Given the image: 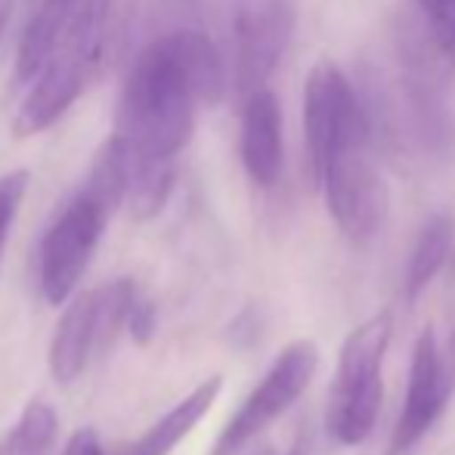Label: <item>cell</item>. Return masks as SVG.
Returning a JSON list of instances; mask_svg holds the SVG:
<instances>
[{
  "instance_id": "obj_16",
  "label": "cell",
  "mask_w": 455,
  "mask_h": 455,
  "mask_svg": "<svg viewBox=\"0 0 455 455\" xmlns=\"http://www.w3.org/2000/svg\"><path fill=\"white\" fill-rule=\"evenodd\" d=\"M177 180V168L164 162H137L133 158V180H131V214L137 220H152L164 211Z\"/></svg>"
},
{
  "instance_id": "obj_21",
  "label": "cell",
  "mask_w": 455,
  "mask_h": 455,
  "mask_svg": "<svg viewBox=\"0 0 455 455\" xmlns=\"http://www.w3.org/2000/svg\"><path fill=\"white\" fill-rule=\"evenodd\" d=\"M12 10H16V0H0V37H4L6 25H10Z\"/></svg>"
},
{
  "instance_id": "obj_17",
  "label": "cell",
  "mask_w": 455,
  "mask_h": 455,
  "mask_svg": "<svg viewBox=\"0 0 455 455\" xmlns=\"http://www.w3.org/2000/svg\"><path fill=\"white\" fill-rule=\"evenodd\" d=\"M412 6L427 22L440 47L455 56V0H412Z\"/></svg>"
},
{
  "instance_id": "obj_15",
  "label": "cell",
  "mask_w": 455,
  "mask_h": 455,
  "mask_svg": "<svg viewBox=\"0 0 455 455\" xmlns=\"http://www.w3.org/2000/svg\"><path fill=\"white\" fill-rule=\"evenodd\" d=\"M60 434V415L50 403L31 400L12 431L0 443V455H50Z\"/></svg>"
},
{
  "instance_id": "obj_20",
  "label": "cell",
  "mask_w": 455,
  "mask_h": 455,
  "mask_svg": "<svg viewBox=\"0 0 455 455\" xmlns=\"http://www.w3.org/2000/svg\"><path fill=\"white\" fill-rule=\"evenodd\" d=\"M62 455H106V452H102V440L93 427H78V431L68 437V446Z\"/></svg>"
},
{
  "instance_id": "obj_18",
  "label": "cell",
  "mask_w": 455,
  "mask_h": 455,
  "mask_svg": "<svg viewBox=\"0 0 455 455\" xmlns=\"http://www.w3.org/2000/svg\"><path fill=\"white\" fill-rule=\"evenodd\" d=\"M31 174L28 171H10V174H0V245L6 239V229H10L12 217H16L19 204L25 198Z\"/></svg>"
},
{
  "instance_id": "obj_4",
  "label": "cell",
  "mask_w": 455,
  "mask_h": 455,
  "mask_svg": "<svg viewBox=\"0 0 455 455\" xmlns=\"http://www.w3.org/2000/svg\"><path fill=\"white\" fill-rule=\"evenodd\" d=\"M112 214L115 211H108L81 186L62 204V211L44 233L41 258H37V285L47 304L60 307L75 298Z\"/></svg>"
},
{
  "instance_id": "obj_9",
  "label": "cell",
  "mask_w": 455,
  "mask_h": 455,
  "mask_svg": "<svg viewBox=\"0 0 455 455\" xmlns=\"http://www.w3.org/2000/svg\"><path fill=\"white\" fill-rule=\"evenodd\" d=\"M91 78L93 72L84 62H78L68 53H60L37 75L28 96H25V102L19 106L16 118H12V137L25 140L53 127L78 102L81 91H84Z\"/></svg>"
},
{
  "instance_id": "obj_13",
  "label": "cell",
  "mask_w": 455,
  "mask_h": 455,
  "mask_svg": "<svg viewBox=\"0 0 455 455\" xmlns=\"http://www.w3.org/2000/svg\"><path fill=\"white\" fill-rule=\"evenodd\" d=\"M220 390H223L220 375L204 378L202 384H196L174 409H168L137 443H131L121 455H171L198 425H202V419L211 412V406L217 403Z\"/></svg>"
},
{
  "instance_id": "obj_8",
  "label": "cell",
  "mask_w": 455,
  "mask_h": 455,
  "mask_svg": "<svg viewBox=\"0 0 455 455\" xmlns=\"http://www.w3.org/2000/svg\"><path fill=\"white\" fill-rule=\"evenodd\" d=\"M294 35V0H239L233 16L235 91H264Z\"/></svg>"
},
{
  "instance_id": "obj_2",
  "label": "cell",
  "mask_w": 455,
  "mask_h": 455,
  "mask_svg": "<svg viewBox=\"0 0 455 455\" xmlns=\"http://www.w3.org/2000/svg\"><path fill=\"white\" fill-rule=\"evenodd\" d=\"M390 335L394 316L381 310L344 338L325 406V427L341 446H360L375 431L384 403V356Z\"/></svg>"
},
{
  "instance_id": "obj_1",
  "label": "cell",
  "mask_w": 455,
  "mask_h": 455,
  "mask_svg": "<svg viewBox=\"0 0 455 455\" xmlns=\"http://www.w3.org/2000/svg\"><path fill=\"white\" fill-rule=\"evenodd\" d=\"M227 93V68L208 35L180 28L149 41L127 68L115 133L137 162H164L196 133L198 106H217Z\"/></svg>"
},
{
  "instance_id": "obj_7",
  "label": "cell",
  "mask_w": 455,
  "mask_h": 455,
  "mask_svg": "<svg viewBox=\"0 0 455 455\" xmlns=\"http://www.w3.org/2000/svg\"><path fill=\"white\" fill-rule=\"evenodd\" d=\"M455 390V347L452 354H443L437 341V331L427 325L412 347V363H409V384L403 396L400 419L390 434L387 455L412 452L421 440L431 434V427L446 412Z\"/></svg>"
},
{
  "instance_id": "obj_3",
  "label": "cell",
  "mask_w": 455,
  "mask_h": 455,
  "mask_svg": "<svg viewBox=\"0 0 455 455\" xmlns=\"http://www.w3.org/2000/svg\"><path fill=\"white\" fill-rule=\"evenodd\" d=\"M313 183L323 189L329 214L344 239L365 245L381 233L390 211V192L371 162V133L347 140Z\"/></svg>"
},
{
  "instance_id": "obj_5",
  "label": "cell",
  "mask_w": 455,
  "mask_h": 455,
  "mask_svg": "<svg viewBox=\"0 0 455 455\" xmlns=\"http://www.w3.org/2000/svg\"><path fill=\"white\" fill-rule=\"evenodd\" d=\"M319 369V347L313 341H291L273 360L258 387L242 400L233 419L217 434L208 455H239L254 437L267 431L275 419L288 412L307 394Z\"/></svg>"
},
{
  "instance_id": "obj_14",
  "label": "cell",
  "mask_w": 455,
  "mask_h": 455,
  "mask_svg": "<svg viewBox=\"0 0 455 455\" xmlns=\"http://www.w3.org/2000/svg\"><path fill=\"white\" fill-rule=\"evenodd\" d=\"M455 242V220L450 214H434L425 220V227L415 235L412 254L406 267V304H419V298L427 291L437 273L443 270L446 258Z\"/></svg>"
},
{
  "instance_id": "obj_10",
  "label": "cell",
  "mask_w": 455,
  "mask_h": 455,
  "mask_svg": "<svg viewBox=\"0 0 455 455\" xmlns=\"http://www.w3.org/2000/svg\"><path fill=\"white\" fill-rule=\"evenodd\" d=\"M242 168L258 186H273L282 177L285 140H282V108L270 87L242 100V133H239Z\"/></svg>"
},
{
  "instance_id": "obj_6",
  "label": "cell",
  "mask_w": 455,
  "mask_h": 455,
  "mask_svg": "<svg viewBox=\"0 0 455 455\" xmlns=\"http://www.w3.org/2000/svg\"><path fill=\"white\" fill-rule=\"evenodd\" d=\"M304 133L313 180L347 140L371 133L369 115L350 78L335 62H316L304 87Z\"/></svg>"
},
{
  "instance_id": "obj_11",
  "label": "cell",
  "mask_w": 455,
  "mask_h": 455,
  "mask_svg": "<svg viewBox=\"0 0 455 455\" xmlns=\"http://www.w3.org/2000/svg\"><path fill=\"white\" fill-rule=\"evenodd\" d=\"M84 0H28V19L16 47V81L35 84V78L60 56L72 22Z\"/></svg>"
},
{
  "instance_id": "obj_12",
  "label": "cell",
  "mask_w": 455,
  "mask_h": 455,
  "mask_svg": "<svg viewBox=\"0 0 455 455\" xmlns=\"http://www.w3.org/2000/svg\"><path fill=\"white\" fill-rule=\"evenodd\" d=\"M100 350V325H96V294H75L56 323L50 341V371L60 384H72L87 369L91 356Z\"/></svg>"
},
{
  "instance_id": "obj_19",
  "label": "cell",
  "mask_w": 455,
  "mask_h": 455,
  "mask_svg": "<svg viewBox=\"0 0 455 455\" xmlns=\"http://www.w3.org/2000/svg\"><path fill=\"white\" fill-rule=\"evenodd\" d=\"M156 325H158V316H156V304L146 300L143 294L137 298L131 310V319H127V329H131L133 341L137 344H149L152 335H156Z\"/></svg>"
}]
</instances>
